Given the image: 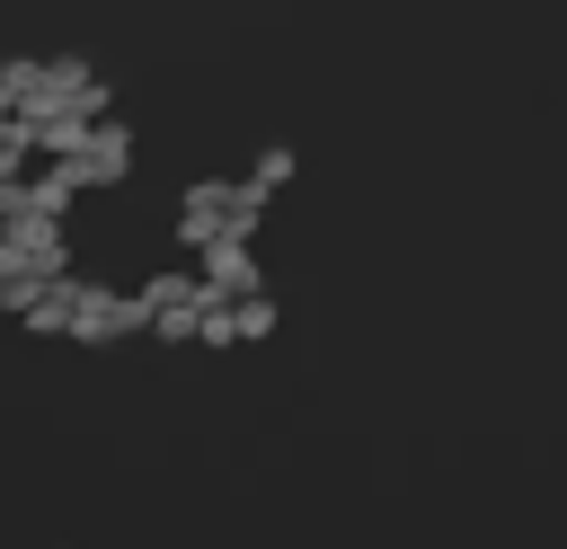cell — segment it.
I'll return each mask as SVG.
<instances>
[{"label": "cell", "instance_id": "6da1fadb", "mask_svg": "<svg viewBox=\"0 0 567 549\" xmlns=\"http://www.w3.org/2000/svg\"><path fill=\"white\" fill-rule=\"evenodd\" d=\"M9 274H35V283H71V230L62 221H9L0 230V283Z\"/></svg>", "mask_w": 567, "mask_h": 549}, {"label": "cell", "instance_id": "7a4b0ae2", "mask_svg": "<svg viewBox=\"0 0 567 549\" xmlns=\"http://www.w3.org/2000/svg\"><path fill=\"white\" fill-rule=\"evenodd\" d=\"M133 328H151L142 301L124 283H106V274H80V328H71V345H124Z\"/></svg>", "mask_w": 567, "mask_h": 549}, {"label": "cell", "instance_id": "3957f363", "mask_svg": "<svg viewBox=\"0 0 567 549\" xmlns=\"http://www.w3.org/2000/svg\"><path fill=\"white\" fill-rule=\"evenodd\" d=\"M195 274H204V301H221V310H239V301H266V266H257V248H248V239H221V248H204V257H195Z\"/></svg>", "mask_w": 567, "mask_h": 549}, {"label": "cell", "instance_id": "277c9868", "mask_svg": "<svg viewBox=\"0 0 567 549\" xmlns=\"http://www.w3.org/2000/svg\"><path fill=\"white\" fill-rule=\"evenodd\" d=\"M230 186H239V177H195V186L177 195V248L204 257V248L230 239Z\"/></svg>", "mask_w": 567, "mask_h": 549}, {"label": "cell", "instance_id": "5b68a950", "mask_svg": "<svg viewBox=\"0 0 567 549\" xmlns=\"http://www.w3.org/2000/svg\"><path fill=\"white\" fill-rule=\"evenodd\" d=\"M124 168H133V133H124V124H97V133H89V151H80V168H71V177H80V195H97V186H115V177H124Z\"/></svg>", "mask_w": 567, "mask_h": 549}, {"label": "cell", "instance_id": "8992f818", "mask_svg": "<svg viewBox=\"0 0 567 549\" xmlns=\"http://www.w3.org/2000/svg\"><path fill=\"white\" fill-rule=\"evenodd\" d=\"M71 204H80V177L71 168H35L27 177V213L35 221H71Z\"/></svg>", "mask_w": 567, "mask_h": 549}, {"label": "cell", "instance_id": "52a82bcc", "mask_svg": "<svg viewBox=\"0 0 567 549\" xmlns=\"http://www.w3.org/2000/svg\"><path fill=\"white\" fill-rule=\"evenodd\" d=\"M71 328H80V274H71V283H53V292L27 310V336H71Z\"/></svg>", "mask_w": 567, "mask_h": 549}, {"label": "cell", "instance_id": "ba28073f", "mask_svg": "<svg viewBox=\"0 0 567 549\" xmlns=\"http://www.w3.org/2000/svg\"><path fill=\"white\" fill-rule=\"evenodd\" d=\"M292 177H301L292 142H266V151H257V168H248V186H266V195H275V186H292Z\"/></svg>", "mask_w": 567, "mask_h": 549}, {"label": "cell", "instance_id": "9c48e42d", "mask_svg": "<svg viewBox=\"0 0 567 549\" xmlns=\"http://www.w3.org/2000/svg\"><path fill=\"white\" fill-rule=\"evenodd\" d=\"M195 345H239V310L204 301V310H195Z\"/></svg>", "mask_w": 567, "mask_h": 549}, {"label": "cell", "instance_id": "30bf717a", "mask_svg": "<svg viewBox=\"0 0 567 549\" xmlns=\"http://www.w3.org/2000/svg\"><path fill=\"white\" fill-rule=\"evenodd\" d=\"M239 336H275V301H239Z\"/></svg>", "mask_w": 567, "mask_h": 549}]
</instances>
